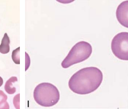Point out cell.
<instances>
[{
    "label": "cell",
    "instance_id": "obj_1",
    "mask_svg": "<svg viewBox=\"0 0 128 109\" xmlns=\"http://www.w3.org/2000/svg\"><path fill=\"white\" fill-rule=\"evenodd\" d=\"M102 72L98 68H82L74 74L69 80L70 89L78 94H87L96 91L102 82Z\"/></svg>",
    "mask_w": 128,
    "mask_h": 109
},
{
    "label": "cell",
    "instance_id": "obj_2",
    "mask_svg": "<svg viewBox=\"0 0 128 109\" xmlns=\"http://www.w3.org/2000/svg\"><path fill=\"white\" fill-rule=\"evenodd\" d=\"M34 98L39 105L49 107L56 105L60 100V92L54 84L49 83L39 84L34 91Z\"/></svg>",
    "mask_w": 128,
    "mask_h": 109
},
{
    "label": "cell",
    "instance_id": "obj_3",
    "mask_svg": "<svg viewBox=\"0 0 128 109\" xmlns=\"http://www.w3.org/2000/svg\"><path fill=\"white\" fill-rule=\"evenodd\" d=\"M92 52V47L90 43L85 41L78 42L72 48L61 65L63 68H67L87 60Z\"/></svg>",
    "mask_w": 128,
    "mask_h": 109
},
{
    "label": "cell",
    "instance_id": "obj_4",
    "mask_svg": "<svg viewBox=\"0 0 128 109\" xmlns=\"http://www.w3.org/2000/svg\"><path fill=\"white\" fill-rule=\"evenodd\" d=\"M111 49L112 53L120 60H128V33L117 34L112 40Z\"/></svg>",
    "mask_w": 128,
    "mask_h": 109
},
{
    "label": "cell",
    "instance_id": "obj_5",
    "mask_svg": "<svg viewBox=\"0 0 128 109\" xmlns=\"http://www.w3.org/2000/svg\"><path fill=\"white\" fill-rule=\"evenodd\" d=\"M128 1L122 2L116 10V18L120 23L125 28H128Z\"/></svg>",
    "mask_w": 128,
    "mask_h": 109
},
{
    "label": "cell",
    "instance_id": "obj_6",
    "mask_svg": "<svg viewBox=\"0 0 128 109\" xmlns=\"http://www.w3.org/2000/svg\"><path fill=\"white\" fill-rule=\"evenodd\" d=\"M10 40L7 33H5L0 45V52L2 54H8L10 50Z\"/></svg>",
    "mask_w": 128,
    "mask_h": 109
},
{
    "label": "cell",
    "instance_id": "obj_7",
    "mask_svg": "<svg viewBox=\"0 0 128 109\" xmlns=\"http://www.w3.org/2000/svg\"><path fill=\"white\" fill-rule=\"evenodd\" d=\"M17 81V78L16 76H12L8 80L5 84L4 89L6 92L10 94H14L16 91V89L13 86V84Z\"/></svg>",
    "mask_w": 128,
    "mask_h": 109
},
{
    "label": "cell",
    "instance_id": "obj_8",
    "mask_svg": "<svg viewBox=\"0 0 128 109\" xmlns=\"http://www.w3.org/2000/svg\"><path fill=\"white\" fill-rule=\"evenodd\" d=\"M7 96L2 91L0 90V109H9L8 103L7 102Z\"/></svg>",
    "mask_w": 128,
    "mask_h": 109
},
{
    "label": "cell",
    "instance_id": "obj_9",
    "mask_svg": "<svg viewBox=\"0 0 128 109\" xmlns=\"http://www.w3.org/2000/svg\"><path fill=\"white\" fill-rule=\"evenodd\" d=\"M20 47H18L17 49L13 50L12 52V59L13 60V62L16 64H20Z\"/></svg>",
    "mask_w": 128,
    "mask_h": 109
},
{
    "label": "cell",
    "instance_id": "obj_10",
    "mask_svg": "<svg viewBox=\"0 0 128 109\" xmlns=\"http://www.w3.org/2000/svg\"><path fill=\"white\" fill-rule=\"evenodd\" d=\"M13 104L16 109H20V94H18L14 97Z\"/></svg>",
    "mask_w": 128,
    "mask_h": 109
},
{
    "label": "cell",
    "instance_id": "obj_11",
    "mask_svg": "<svg viewBox=\"0 0 128 109\" xmlns=\"http://www.w3.org/2000/svg\"><path fill=\"white\" fill-rule=\"evenodd\" d=\"M3 83H4L3 79L2 78L1 76H0V87L2 85Z\"/></svg>",
    "mask_w": 128,
    "mask_h": 109
}]
</instances>
